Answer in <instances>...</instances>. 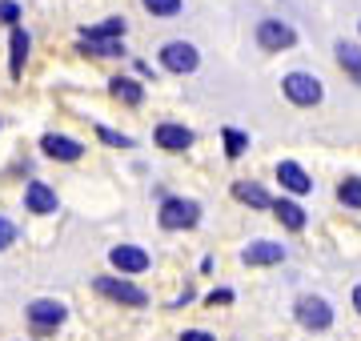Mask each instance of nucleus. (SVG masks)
I'll return each instance as SVG.
<instances>
[{"mask_svg":"<svg viewBox=\"0 0 361 341\" xmlns=\"http://www.w3.org/2000/svg\"><path fill=\"white\" fill-rule=\"evenodd\" d=\"M0 20L16 28V20H20V4H16V0H0Z\"/></svg>","mask_w":361,"mask_h":341,"instance_id":"nucleus-25","label":"nucleus"},{"mask_svg":"<svg viewBox=\"0 0 361 341\" xmlns=\"http://www.w3.org/2000/svg\"><path fill=\"white\" fill-rule=\"evenodd\" d=\"M125 32H129L125 16H109V20H101V25H85L80 28V40H121Z\"/></svg>","mask_w":361,"mask_h":341,"instance_id":"nucleus-18","label":"nucleus"},{"mask_svg":"<svg viewBox=\"0 0 361 341\" xmlns=\"http://www.w3.org/2000/svg\"><path fill=\"white\" fill-rule=\"evenodd\" d=\"M205 302H209V305H233V289H213Z\"/></svg>","mask_w":361,"mask_h":341,"instance_id":"nucleus-27","label":"nucleus"},{"mask_svg":"<svg viewBox=\"0 0 361 341\" xmlns=\"http://www.w3.org/2000/svg\"><path fill=\"white\" fill-rule=\"evenodd\" d=\"M221 144H225V157H229V161H241L249 153V132L225 125V129H221Z\"/></svg>","mask_w":361,"mask_h":341,"instance_id":"nucleus-20","label":"nucleus"},{"mask_svg":"<svg viewBox=\"0 0 361 341\" xmlns=\"http://www.w3.org/2000/svg\"><path fill=\"white\" fill-rule=\"evenodd\" d=\"M80 53H89V56H125V40H80Z\"/></svg>","mask_w":361,"mask_h":341,"instance_id":"nucleus-22","label":"nucleus"},{"mask_svg":"<svg viewBox=\"0 0 361 341\" xmlns=\"http://www.w3.org/2000/svg\"><path fill=\"white\" fill-rule=\"evenodd\" d=\"M269 213L277 217L281 229H289V233H301L305 221H310V213L301 209V201H293V197H273V209Z\"/></svg>","mask_w":361,"mask_h":341,"instance_id":"nucleus-13","label":"nucleus"},{"mask_svg":"<svg viewBox=\"0 0 361 341\" xmlns=\"http://www.w3.org/2000/svg\"><path fill=\"white\" fill-rule=\"evenodd\" d=\"M161 68L177 73V77H189V73L201 68V53L189 40H169V44H161Z\"/></svg>","mask_w":361,"mask_h":341,"instance_id":"nucleus-5","label":"nucleus"},{"mask_svg":"<svg viewBox=\"0 0 361 341\" xmlns=\"http://www.w3.org/2000/svg\"><path fill=\"white\" fill-rule=\"evenodd\" d=\"M201 221V205L193 197H165L161 209H157V225L169 229V233H185V229H197Z\"/></svg>","mask_w":361,"mask_h":341,"instance_id":"nucleus-1","label":"nucleus"},{"mask_svg":"<svg viewBox=\"0 0 361 341\" xmlns=\"http://www.w3.org/2000/svg\"><path fill=\"white\" fill-rule=\"evenodd\" d=\"M337 201L345 205V209H361V177L357 173H349L337 181Z\"/></svg>","mask_w":361,"mask_h":341,"instance_id":"nucleus-21","label":"nucleus"},{"mask_svg":"<svg viewBox=\"0 0 361 341\" xmlns=\"http://www.w3.org/2000/svg\"><path fill=\"white\" fill-rule=\"evenodd\" d=\"M28 53H32V37H28L25 28L16 25V28H13V37H8V77H13V80L25 77Z\"/></svg>","mask_w":361,"mask_h":341,"instance_id":"nucleus-14","label":"nucleus"},{"mask_svg":"<svg viewBox=\"0 0 361 341\" xmlns=\"http://www.w3.org/2000/svg\"><path fill=\"white\" fill-rule=\"evenodd\" d=\"M233 197L241 201V205H249V209H273V197L257 181H237L233 185Z\"/></svg>","mask_w":361,"mask_h":341,"instance_id":"nucleus-19","label":"nucleus"},{"mask_svg":"<svg viewBox=\"0 0 361 341\" xmlns=\"http://www.w3.org/2000/svg\"><path fill=\"white\" fill-rule=\"evenodd\" d=\"M25 317L32 321V329H37V333H52V329L65 326L68 309H65V302H56V297H37V302L25 309Z\"/></svg>","mask_w":361,"mask_h":341,"instance_id":"nucleus-7","label":"nucleus"},{"mask_svg":"<svg viewBox=\"0 0 361 341\" xmlns=\"http://www.w3.org/2000/svg\"><path fill=\"white\" fill-rule=\"evenodd\" d=\"M56 189H49L44 181H32L25 189V209L28 213H37V217H49V213H56Z\"/></svg>","mask_w":361,"mask_h":341,"instance_id":"nucleus-15","label":"nucleus"},{"mask_svg":"<svg viewBox=\"0 0 361 341\" xmlns=\"http://www.w3.org/2000/svg\"><path fill=\"white\" fill-rule=\"evenodd\" d=\"M109 265H113L121 277H133V273L153 269V257H149L141 245H113V249H109Z\"/></svg>","mask_w":361,"mask_h":341,"instance_id":"nucleus-8","label":"nucleus"},{"mask_svg":"<svg viewBox=\"0 0 361 341\" xmlns=\"http://www.w3.org/2000/svg\"><path fill=\"white\" fill-rule=\"evenodd\" d=\"M357 32H361V25H357Z\"/></svg>","mask_w":361,"mask_h":341,"instance_id":"nucleus-30","label":"nucleus"},{"mask_svg":"<svg viewBox=\"0 0 361 341\" xmlns=\"http://www.w3.org/2000/svg\"><path fill=\"white\" fill-rule=\"evenodd\" d=\"M257 44L265 53H285V49H293L297 44V28L285 25L281 16H265L257 25Z\"/></svg>","mask_w":361,"mask_h":341,"instance_id":"nucleus-6","label":"nucleus"},{"mask_svg":"<svg viewBox=\"0 0 361 341\" xmlns=\"http://www.w3.org/2000/svg\"><path fill=\"white\" fill-rule=\"evenodd\" d=\"M273 173H277V185H281L289 197H310L313 193V177L301 169L297 161H277V169Z\"/></svg>","mask_w":361,"mask_h":341,"instance_id":"nucleus-10","label":"nucleus"},{"mask_svg":"<svg viewBox=\"0 0 361 341\" xmlns=\"http://www.w3.org/2000/svg\"><path fill=\"white\" fill-rule=\"evenodd\" d=\"M281 92H285V101L297 108H313V105H322V80L313 77V73H305V68H293V73H285L281 77Z\"/></svg>","mask_w":361,"mask_h":341,"instance_id":"nucleus-2","label":"nucleus"},{"mask_svg":"<svg viewBox=\"0 0 361 341\" xmlns=\"http://www.w3.org/2000/svg\"><path fill=\"white\" fill-rule=\"evenodd\" d=\"M16 241V225L8 221V217H0V253L8 249V245H13Z\"/></svg>","mask_w":361,"mask_h":341,"instance_id":"nucleus-26","label":"nucleus"},{"mask_svg":"<svg viewBox=\"0 0 361 341\" xmlns=\"http://www.w3.org/2000/svg\"><path fill=\"white\" fill-rule=\"evenodd\" d=\"M353 309H357V314H361V285L353 289Z\"/></svg>","mask_w":361,"mask_h":341,"instance_id":"nucleus-29","label":"nucleus"},{"mask_svg":"<svg viewBox=\"0 0 361 341\" xmlns=\"http://www.w3.org/2000/svg\"><path fill=\"white\" fill-rule=\"evenodd\" d=\"M293 317L301 329H313V333H325V329H334V305L317 297V293H301L293 302Z\"/></svg>","mask_w":361,"mask_h":341,"instance_id":"nucleus-3","label":"nucleus"},{"mask_svg":"<svg viewBox=\"0 0 361 341\" xmlns=\"http://www.w3.org/2000/svg\"><path fill=\"white\" fill-rule=\"evenodd\" d=\"M40 153L52 161H65V165H73V161L85 157V144L77 141V137H65V132H44L40 137Z\"/></svg>","mask_w":361,"mask_h":341,"instance_id":"nucleus-9","label":"nucleus"},{"mask_svg":"<svg viewBox=\"0 0 361 341\" xmlns=\"http://www.w3.org/2000/svg\"><path fill=\"white\" fill-rule=\"evenodd\" d=\"M334 56H337V65L345 68V77L353 80V85H361V44L357 40H337Z\"/></svg>","mask_w":361,"mask_h":341,"instance_id":"nucleus-17","label":"nucleus"},{"mask_svg":"<svg viewBox=\"0 0 361 341\" xmlns=\"http://www.w3.org/2000/svg\"><path fill=\"white\" fill-rule=\"evenodd\" d=\"M180 341H217V337H213L209 329H185V333H180Z\"/></svg>","mask_w":361,"mask_h":341,"instance_id":"nucleus-28","label":"nucleus"},{"mask_svg":"<svg viewBox=\"0 0 361 341\" xmlns=\"http://www.w3.org/2000/svg\"><path fill=\"white\" fill-rule=\"evenodd\" d=\"M141 4H145V13L149 16H165V20L185 8V0H141Z\"/></svg>","mask_w":361,"mask_h":341,"instance_id":"nucleus-23","label":"nucleus"},{"mask_svg":"<svg viewBox=\"0 0 361 341\" xmlns=\"http://www.w3.org/2000/svg\"><path fill=\"white\" fill-rule=\"evenodd\" d=\"M153 144L165 149V153H185L193 144V129L189 125H177V120H161L153 129Z\"/></svg>","mask_w":361,"mask_h":341,"instance_id":"nucleus-11","label":"nucleus"},{"mask_svg":"<svg viewBox=\"0 0 361 341\" xmlns=\"http://www.w3.org/2000/svg\"><path fill=\"white\" fill-rule=\"evenodd\" d=\"M241 261L249 269H269V265H281L285 261V245L281 241H249L241 249Z\"/></svg>","mask_w":361,"mask_h":341,"instance_id":"nucleus-12","label":"nucleus"},{"mask_svg":"<svg viewBox=\"0 0 361 341\" xmlns=\"http://www.w3.org/2000/svg\"><path fill=\"white\" fill-rule=\"evenodd\" d=\"M97 137H101L104 144H113V149H133V137H125V132H116V129H109V125H97Z\"/></svg>","mask_w":361,"mask_h":341,"instance_id":"nucleus-24","label":"nucleus"},{"mask_svg":"<svg viewBox=\"0 0 361 341\" xmlns=\"http://www.w3.org/2000/svg\"><path fill=\"white\" fill-rule=\"evenodd\" d=\"M109 92H113V101H121V105H129V108L145 105V85L133 80V77H125V73H116V77L109 80Z\"/></svg>","mask_w":361,"mask_h":341,"instance_id":"nucleus-16","label":"nucleus"},{"mask_svg":"<svg viewBox=\"0 0 361 341\" xmlns=\"http://www.w3.org/2000/svg\"><path fill=\"white\" fill-rule=\"evenodd\" d=\"M92 289L101 293V297H109V302H116V305H129V309H145L149 305V293H145L141 285H133L129 277H97L92 281Z\"/></svg>","mask_w":361,"mask_h":341,"instance_id":"nucleus-4","label":"nucleus"}]
</instances>
